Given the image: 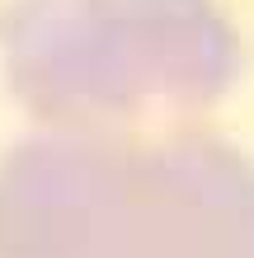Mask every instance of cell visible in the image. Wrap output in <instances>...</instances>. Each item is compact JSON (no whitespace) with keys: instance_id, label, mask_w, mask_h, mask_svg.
Masks as SVG:
<instances>
[]
</instances>
